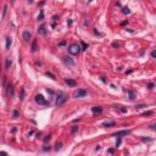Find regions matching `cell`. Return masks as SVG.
Returning a JSON list of instances; mask_svg holds the SVG:
<instances>
[{
    "mask_svg": "<svg viewBox=\"0 0 156 156\" xmlns=\"http://www.w3.org/2000/svg\"><path fill=\"white\" fill-rule=\"evenodd\" d=\"M81 46H79V44H77V43H74V44H71L70 45V48H68V51H70V54H72V55H77V54H79L81 53Z\"/></svg>",
    "mask_w": 156,
    "mask_h": 156,
    "instance_id": "1",
    "label": "cell"
},
{
    "mask_svg": "<svg viewBox=\"0 0 156 156\" xmlns=\"http://www.w3.org/2000/svg\"><path fill=\"white\" fill-rule=\"evenodd\" d=\"M67 100V95L66 94H63V93H60L57 95V99H56V105L57 106H61L62 104H65Z\"/></svg>",
    "mask_w": 156,
    "mask_h": 156,
    "instance_id": "2",
    "label": "cell"
},
{
    "mask_svg": "<svg viewBox=\"0 0 156 156\" xmlns=\"http://www.w3.org/2000/svg\"><path fill=\"white\" fill-rule=\"evenodd\" d=\"M86 95H87V90H84V89H78L77 91H74L73 98L78 99V98H83V96H86Z\"/></svg>",
    "mask_w": 156,
    "mask_h": 156,
    "instance_id": "3",
    "label": "cell"
},
{
    "mask_svg": "<svg viewBox=\"0 0 156 156\" xmlns=\"http://www.w3.org/2000/svg\"><path fill=\"white\" fill-rule=\"evenodd\" d=\"M35 101H37L38 104H40V105H49V103L44 99L43 95H37L35 96Z\"/></svg>",
    "mask_w": 156,
    "mask_h": 156,
    "instance_id": "4",
    "label": "cell"
},
{
    "mask_svg": "<svg viewBox=\"0 0 156 156\" xmlns=\"http://www.w3.org/2000/svg\"><path fill=\"white\" fill-rule=\"evenodd\" d=\"M128 134H131V131H119L113 133V137H122V135H128Z\"/></svg>",
    "mask_w": 156,
    "mask_h": 156,
    "instance_id": "5",
    "label": "cell"
},
{
    "mask_svg": "<svg viewBox=\"0 0 156 156\" xmlns=\"http://www.w3.org/2000/svg\"><path fill=\"white\" fill-rule=\"evenodd\" d=\"M91 112L96 115V113H101L103 112V107L101 106H94V107H91Z\"/></svg>",
    "mask_w": 156,
    "mask_h": 156,
    "instance_id": "6",
    "label": "cell"
},
{
    "mask_svg": "<svg viewBox=\"0 0 156 156\" xmlns=\"http://www.w3.org/2000/svg\"><path fill=\"white\" fill-rule=\"evenodd\" d=\"M38 32H39V34H43V35H45V34H46V25H45V23H43V25H41V26L39 27Z\"/></svg>",
    "mask_w": 156,
    "mask_h": 156,
    "instance_id": "7",
    "label": "cell"
},
{
    "mask_svg": "<svg viewBox=\"0 0 156 156\" xmlns=\"http://www.w3.org/2000/svg\"><path fill=\"white\" fill-rule=\"evenodd\" d=\"M63 61H65L67 65H70V66H74V61L71 57H68V56H65V57H63Z\"/></svg>",
    "mask_w": 156,
    "mask_h": 156,
    "instance_id": "8",
    "label": "cell"
},
{
    "mask_svg": "<svg viewBox=\"0 0 156 156\" xmlns=\"http://www.w3.org/2000/svg\"><path fill=\"white\" fill-rule=\"evenodd\" d=\"M31 37H32L31 32H28V31H25V32H23V39H25L26 41L29 40V39H31Z\"/></svg>",
    "mask_w": 156,
    "mask_h": 156,
    "instance_id": "9",
    "label": "cell"
},
{
    "mask_svg": "<svg viewBox=\"0 0 156 156\" xmlns=\"http://www.w3.org/2000/svg\"><path fill=\"white\" fill-rule=\"evenodd\" d=\"M6 88H8V89H6V90H8V95L9 96H13V88H12L11 84H8V87H6Z\"/></svg>",
    "mask_w": 156,
    "mask_h": 156,
    "instance_id": "10",
    "label": "cell"
},
{
    "mask_svg": "<svg viewBox=\"0 0 156 156\" xmlns=\"http://www.w3.org/2000/svg\"><path fill=\"white\" fill-rule=\"evenodd\" d=\"M65 82H66V84H68V86H71V87H76V86H77V83H76L73 79H70V78H67Z\"/></svg>",
    "mask_w": 156,
    "mask_h": 156,
    "instance_id": "11",
    "label": "cell"
},
{
    "mask_svg": "<svg viewBox=\"0 0 156 156\" xmlns=\"http://www.w3.org/2000/svg\"><path fill=\"white\" fill-rule=\"evenodd\" d=\"M11 44H12V39L10 37H8V38H6V49H10Z\"/></svg>",
    "mask_w": 156,
    "mask_h": 156,
    "instance_id": "12",
    "label": "cell"
},
{
    "mask_svg": "<svg viewBox=\"0 0 156 156\" xmlns=\"http://www.w3.org/2000/svg\"><path fill=\"white\" fill-rule=\"evenodd\" d=\"M38 50V48H37V40H33V43H32V51L35 53Z\"/></svg>",
    "mask_w": 156,
    "mask_h": 156,
    "instance_id": "13",
    "label": "cell"
},
{
    "mask_svg": "<svg viewBox=\"0 0 156 156\" xmlns=\"http://www.w3.org/2000/svg\"><path fill=\"white\" fill-rule=\"evenodd\" d=\"M115 124H116L115 122H104V123H103L104 127H113Z\"/></svg>",
    "mask_w": 156,
    "mask_h": 156,
    "instance_id": "14",
    "label": "cell"
},
{
    "mask_svg": "<svg viewBox=\"0 0 156 156\" xmlns=\"http://www.w3.org/2000/svg\"><path fill=\"white\" fill-rule=\"evenodd\" d=\"M81 45H82V50H87L88 49V45L84 43V41H81Z\"/></svg>",
    "mask_w": 156,
    "mask_h": 156,
    "instance_id": "15",
    "label": "cell"
},
{
    "mask_svg": "<svg viewBox=\"0 0 156 156\" xmlns=\"http://www.w3.org/2000/svg\"><path fill=\"white\" fill-rule=\"evenodd\" d=\"M11 63H12V61H11L10 59H6V68H10Z\"/></svg>",
    "mask_w": 156,
    "mask_h": 156,
    "instance_id": "16",
    "label": "cell"
},
{
    "mask_svg": "<svg viewBox=\"0 0 156 156\" xmlns=\"http://www.w3.org/2000/svg\"><path fill=\"white\" fill-rule=\"evenodd\" d=\"M21 100H23V99H25V89L22 88V89H21Z\"/></svg>",
    "mask_w": 156,
    "mask_h": 156,
    "instance_id": "17",
    "label": "cell"
},
{
    "mask_svg": "<svg viewBox=\"0 0 156 156\" xmlns=\"http://www.w3.org/2000/svg\"><path fill=\"white\" fill-rule=\"evenodd\" d=\"M6 11H8V5H5V6H4V10H3V17H5Z\"/></svg>",
    "mask_w": 156,
    "mask_h": 156,
    "instance_id": "18",
    "label": "cell"
},
{
    "mask_svg": "<svg viewBox=\"0 0 156 156\" xmlns=\"http://www.w3.org/2000/svg\"><path fill=\"white\" fill-rule=\"evenodd\" d=\"M12 116H13V118H17V117H18V111L15 110V111L12 112Z\"/></svg>",
    "mask_w": 156,
    "mask_h": 156,
    "instance_id": "19",
    "label": "cell"
},
{
    "mask_svg": "<svg viewBox=\"0 0 156 156\" xmlns=\"http://www.w3.org/2000/svg\"><path fill=\"white\" fill-rule=\"evenodd\" d=\"M128 94H129V99H132V100H133V99H134V93H133L132 90H129Z\"/></svg>",
    "mask_w": 156,
    "mask_h": 156,
    "instance_id": "20",
    "label": "cell"
},
{
    "mask_svg": "<svg viewBox=\"0 0 156 156\" xmlns=\"http://www.w3.org/2000/svg\"><path fill=\"white\" fill-rule=\"evenodd\" d=\"M123 13H127V15H128V13H131V11H129V9H127V8H124V9H123Z\"/></svg>",
    "mask_w": 156,
    "mask_h": 156,
    "instance_id": "21",
    "label": "cell"
},
{
    "mask_svg": "<svg viewBox=\"0 0 156 156\" xmlns=\"http://www.w3.org/2000/svg\"><path fill=\"white\" fill-rule=\"evenodd\" d=\"M45 74H46L48 77H50V78H53V79H55V76H54V74H51V73H49V72H46Z\"/></svg>",
    "mask_w": 156,
    "mask_h": 156,
    "instance_id": "22",
    "label": "cell"
},
{
    "mask_svg": "<svg viewBox=\"0 0 156 156\" xmlns=\"http://www.w3.org/2000/svg\"><path fill=\"white\" fill-rule=\"evenodd\" d=\"M150 115H152V112H151V111H148V112L144 113V116H150Z\"/></svg>",
    "mask_w": 156,
    "mask_h": 156,
    "instance_id": "23",
    "label": "cell"
},
{
    "mask_svg": "<svg viewBox=\"0 0 156 156\" xmlns=\"http://www.w3.org/2000/svg\"><path fill=\"white\" fill-rule=\"evenodd\" d=\"M59 149H61V143H57V144H56V150H59Z\"/></svg>",
    "mask_w": 156,
    "mask_h": 156,
    "instance_id": "24",
    "label": "cell"
},
{
    "mask_svg": "<svg viewBox=\"0 0 156 156\" xmlns=\"http://www.w3.org/2000/svg\"><path fill=\"white\" fill-rule=\"evenodd\" d=\"M143 107H146V105H138L137 109H143Z\"/></svg>",
    "mask_w": 156,
    "mask_h": 156,
    "instance_id": "25",
    "label": "cell"
},
{
    "mask_svg": "<svg viewBox=\"0 0 156 156\" xmlns=\"http://www.w3.org/2000/svg\"><path fill=\"white\" fill-rule=\"evenodd\" d=\"M50 140V135H46L45 138H44V141H49Z\"/></svg>",
    "mask_w": 156,
    "mask_h": 156,
    "instance_id": "26",
    "label": "cell"
},
{
    "mask_svg": "<svg viewBox=\"0 0 156 156\" xmlns=\"http://www.w3.org/2000/svg\"><path fill=\"white\" fill-rule=\"evenodd\" d=\"M148 87H149V89H152V88H154V84H152V83H149Z\"/></svg>",
    "mask_w": 156,
    "mask_h": 156,
    "instance_id": "27",
    "label": "cell"
},
{
    "mask_svg": "<svg viewBox=\"0 0 156 156\" xmlns=\"http://www.w3.org/2000/svg\"><path fill=\"white\" fill-rule=\"evenodd\" d=\"M119 145H121V139H118L117 143H116V146H119Z\"/></svg>",
    "mask_w": 156,
    "mask_h": 156,
    "instance_id": "28",
    "label": "cell"
},
{
    "mask_svg": "<svg viewBox=\"0 0 156 156\" xmlns=\"http://www.w3.org/2000/svg\"><path fill=\"white\" fill-rule=\"evenodd\" d=\"M109 154H113V152H115V150H113V149H109Z\"/></svg>",
    "mask_w": 156,
    "mask_h": 156,
    "instance_id": "29",
    "label": "cell"
},
{
    "mask_svg": "<svg viewBox=\"0 0 156 156\" xmlns=\"http://www.w3.org/2000/svg\"><path fill=\"white\" fill-rule=\"evenodd\" d=\"M112 46H115V48L118 46V43H116V41H115V43H112Z\"/></svg>",
    "mask_w": 156,
    "mask_h": 156,
    "instance_id": "30",
    "label": "cell"
},
{
    "mask_svg": "<svg viewBox=\"0 0 156 156\" xmlns=\"http://www.w3.org/2000/svg\"><path fill=\"white\" fill-rule=\"evenodd\" d=\"M0 155H8V152H5V151H0Z\"/></svg>",
    "mask_w": 156,
    "mask_h": 156,
    "instance_id": "31",
    "label": "cell"
},
{
    "mask_svg": "<svg viewBox=\"0 0 156 156\" xmlns=\"http://www.w3.org/2000/svg\"><path fill=\"white\" fill-rule=\"evenodd\" d=\"M151 56H152V57H155V56H156V53H155V51H152V53H151Z\"/></svg>",
    "mask_w": 156,
    "mask_h": 156,
    "instance_id": "32",
    "label": "cell"
},
{
    "mask_svg": "<svg viewBox=\"0 0 156 156\" xmlns=\"http://www.w3.org/2000/svg\"><path fill=\"white\" fill-rule=\"evenodd\" d=\"M119 110H121V112H127V110H126V109H123V107H122V109H119Z\"/></svg>",
    "mask_w": 156,
    "mask_h": 156,
    "instance_id": "33",
    "label": "cell"
},
{
    "mask_svg": "<svg viewBox=\"0 0 156 156\" xmlns=\"http://www.w3.org/2000/svg\"><path fill=\"white\" fill-rule=\"evenodd\" d=\"M29 3H33V0H29Z\"/></svg>",
    "mask_w": 156,
    "mask_h": 156,
    "instance_id": "34",
    "label": "cell"
}]
</instances>
